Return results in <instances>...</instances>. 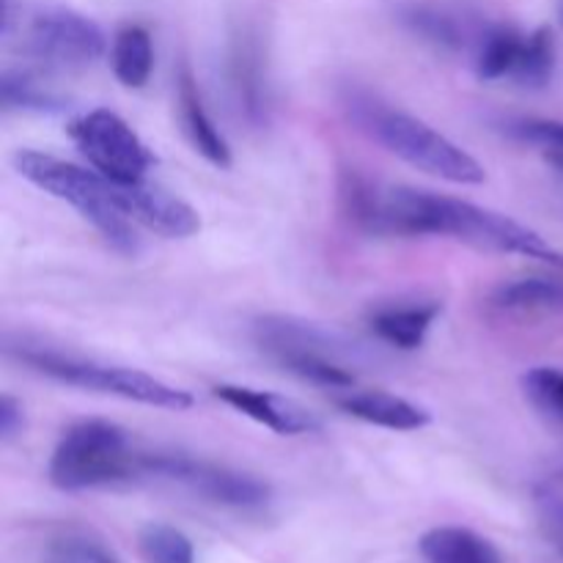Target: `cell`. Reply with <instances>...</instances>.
<instances>
[{"instance_id": "obj_1", "label": "cell", "mask_w": 563, "mask_h": 563, "mask_svg": "<svg viewBox=\"0 0 563 563\" xmlns=\"http://www.w3.org/2000/svg\"><path fill=\"white\" fill-rule=\"evenodd\" d=\"M344 214L377 236H451L489 253H515L563 269V253L542 234L506 214L462 198L416 187H383L366 176L346 170L341 176Z\"/></svg>"}, {"instance_id": "obj_2", "label": "cell", "mask_w": 563, "mask_h": 563, "mask_svg": "<svg viewBox=\"0 0 563 563\" xmlns=\"http://www.w3.org/2000/svg\"><path fill=\"white\" fill-rule=\"evenodd\" d=\"M346 108L366 135H372L379 146H385L412 168L454 181V185H482L487 179L476 157H471L465 148L456 146L427 121L405 110L388 108L368 93H352Z\"/></svg>"}, {"instance_id": "obj_3", "label": "cell", "mask_w": 563, "mask_h": 563, "mask_svg": "<svg viewBox=\"0 0 563 563\" xmlns=\"http://www.w3.org/2000/svg\"><path fill=\"white\" fill-rule=\"evenodd\" d=\"M14 165L22 179L36 185L47 196L75 207L115 251H137V236L135 229H132L135 220L126 214L115 181L104 179L99 170H86L80 165L53 157V154L33 152V148L16 152Z\"/></svg>"}, {"instance_id": "obj_4", "label": "cell", "mask_w": 563, "mask_h": 563, "mask_svg": "<svg viewBox=\"0 0 563 563\" xmlns=\"http://www.w3.org/2000/svg\"><path fill=\"white\" fill-rule=\"evenodd\" d=\"M146 451L110 421H77L58 440L49 460V482L66 493L141 482Z\"/></svg>"}, {"instance_id": "obj_5", "label": "cell", "mask_w": 563, "mask_h": 563, "mask_svg": "<svg viewBox=\"0 0 563 563\" xmlns=\"http://www.w3.org/2000/svg\"><path fill=\"white\" fill-rule=\"evenodd\" d=\"M5 352L14 355L16 361L25 363L33 372L55 379V383L75 385V388L93 390V394L119 396V399L137 401L146 407H163V410L185 412L192 407V396L187 390L174 388L163 379L143 374L137 368L108 366L99 361H86V357L66 355V352L47 350V346L5 344Z\"/></svg>"}, {"instance_id": "obj_6", "label": "cell", "mask_w": 563, "mask_h": 563, "mask_svg": "<svg viewBox=\"0 0 563 563\" xmlns=\"http://www.w3.org/2000/svg\"><path fill=\"white\" fill-rule=\"evenodd\" d=\"M256 344L286 372L328 390L355 388V372L335 335L311 322L289 317H264L256 322Z\"/></svg>"}, {"instance_id": "obj_7", "label": "cell", "mask_w": 563, "mask_h": 563, "mask_svg": "<svg viewBox=\"0 0 563 563\" xmlns=\"http://www.w3.org/2000/svg\"><path fill=\"white\" fill-rule=\"evenodd\" d=\"M143 478L174 482L209 504L240 511L264 509L273 495L267 484L247 473L231 471V467L214 465V462L192 460L187 454H163V451H154V454L146 451Z\"/></svg>"}, {"instance_id": "obj_8", "label": "cell", "mask_w": 563, "mask_h": 563, "mask_svg": "<svg viewBox=\"0 0 563 563\" xmlns=\"http://www.w3.org/2000/svg\"><path fill=\"white\" fill-rule=\"evenodd\" d=\"M69 137L82 157L115 185L146 181L154 154L121 115L110 110H91L69 124Z\"/></svg>"}, {"instance_id": "obj_9", "label": "cell", "mask_w": 563, "mask_h": 563, "mask_svg": "<svg viewBox=\"0 0 563 563\" xmlns=\"http://www.w3.org/2000/svg\"><path fill=\"white\" fill-rule=\"evenodd\" d=\"M25 49L53 69H86L102 58L104 33L80 11L42 5L25 25Z\"/></svg>"}, {"instance_id": "obj_10", "label": "cell", "mask_w": 563, "mask_h": 563, "mask_svg": "<svg viewBox=\"0 0 563 563\" xmlns=\"http://www.w3.org/2000/svg\"><path fill=\"white\" fill-rule=\"evenodd\" d=\"M225 80H229L231 97L240 108L242 119L253 126L267 124L269 119V80L267 64H264L262 44L253 33L242 31L231 38L225 53Z\"/></svg>"}, {"instance_id": "obj_11", "label": "cell", "mask_w": 563, "mask_h": 563, "mask_svg": "<svg viewBox=\"0 0 563 563\" xmlns=\"http://www.w3.org/2000/svg\"><path fill=\"white\" fill-rule=\"evenodd\" d=\"M119 192L126 214L135 223L152 229L154 234L168 236V240H187L201 231V218L196 209L181 198L170 196L163 187L137 181V185H119Z\"/></svg>"}, {"instance_id": "obj_12", "label": "cell", "mask_w": 563, "mask_h": 563, "mask_svg": "<svg viewBox=\"0 0 563 563\" xmlns=\"http://www.w3.org/2000/svg\"><path fill=\"white\" fill-rule=\"evenodd\" d=\"M214 399L234 407L236 412L247 416L251 421L262 423V427L273 429L275 434H284V438L311 434L319 429V421L313 418V412H308L306 407L286 399V396L269 394V390L245 388V385H218L214 388Z\"/></svg>"}, {"instance_id": "obj_13", "label": "cell", "mask_w": 563, "mask_h": 563, "mask_svg": "<svg viewBox=\"0 0 563 563\" xmlns=\"http://www.w3.org/2000/svg\"><path fill=\"white\" fill-rule=\"evenodd\" d=\"M176 102H179L181 126H185L192 148H196L207 163H212L214 168H231L229 143H225V137L220 135V130L214 126L212 115L203 108L201 91H198V82L187 64H181L179 71H176Z\"/></svg>"}, {"instance_id": "obj_14", "label": "cell", "mask_w": 563, "mask_h": 563, "mask_svg": "<svg viewBox=\"0 0 563 563\" xmlns=\"http://www.w3.org/2000/svg\"><path fill=\"white\" fill-rule=\"evenodd\" d=\"M335 405L346 412V416L357 418V421L374 423V427L394 429V432H418V429L429 427L432 416L423 407L412 405V401L401 399V396L388 394V390H344V396L335 399Z\"/></svg>"}, {"instance_id": "obj_15", "label": "cell", "mask_w": 563, "mask_h": 563, "mask_svg": "<svg viewBox=\"0 0 563 563\" xmlns=\"http://www.w3.org/2000/svg\"><path fill=\"white\" fill-rule=\"evenodd\" d=\"M440 302H405V306H383L372 311L368 324L385 344L401 352L421 350L429 330L440 317Z\"/></svg>"}, {"instance_id": "obj_16", "label": "cell", "mask_w": 563, "mask_h": 563, "mask_svg": "<svg viewBox=\"0 0 563 563\" xmlns=\"http://www.w3.org/2000/svg\"><path fill=\"white\" fill-rule=\"evenodd\" d=\"M493 306L498 311L517 313V317H544V313L563 311V280L533 275L517 278L498 286L493 295Z\"/></svg>"}, {"instance_id": "obj_17", "label": "cell", "mask_w": 563, "mask_h": 563, "mask_svg": "<svg viewBox=\"0 0 563 563\" xmlns=\"http://www.w3.org/2000/svg\"><path fill=\"white\" fill-rule=\"evenodd\" d=\"M427 563H500L498 550L467 528H434L421 539Z\"/></svg>"}, {"instance_id": "obj_18", "label": "cell", "mask_w": 563, "mask_h": 563, "mask_svg": "<svg viewBox=\"0 0 563 563\" xmlns=\"http://www.w3.org/2000/svg\"><path fill=\"white\" fill-rule=\"evenodd\" d=\"M113 71L124 88H143L152 77L154 47L146 27L126 25L113 38Z\"/></svg>"}, {"instance_id": "obj_19", "label": "cell", "mask_w": 563, "mask_h": 563, "mask_svg": "<svg viewBox=\"0 0 563 563\" xmlns=\"http://www.w3.org/2000/svg\"><path fill=\"white\" fill-rule=\"evenodd\" d=\"M522 44H526V33H520L511 25H493L484 31L478 38L476 53V71L482 80H504L511 77L520 60Z\"/></svg>"}, {"instance_id": "obj_20", "label": "cell", "mask_w": 563, "mask_h": 563, "mask_svg": "<svg viewBox=\"0 0 563 563\" xmlns=\"http://www.w3.org/2000/svg\"><path fill=\"white\" fill-rule=\"evenodd\" d=\"M0 102L5 110H27V113H60L66 99L49 91L27 71L5 69L0 75Z\"/></svg>"}, {"instance_id": "obj_21", "label": "cell", "mask_w": 563, "mask_h": 563, "mask_svg": "<svg viewBox=\"0 0 563 563\" xmlns=\"http://www.w3.org/2000/svg\"><path fill=\"white\" fill-rule=\"evenodd\" d=\"M555 71V42L553 33L548 27H539V31L526 33V44H522L520 60H517V69L511 75V80H517L526 88H542L553 80Z\"/></svg>"}, {"instance_id": "obj_22", "label": "cell", "mask_w": 563, "mask_h": 563, "mask_svg": "<svg viewBox=\"0 0 563 563\" xmlns=\"http://www.w3.org/2000/svg\"><path fill=\"white\" fill-rule=\"evenodd\" d=\"M137 550L146 563H196L192 542L181 531L170 526H152L137 533Z\"/></svg>"}, {"instance_id": "obj_23", "label": "cell", "mask_w": 563, "mask_h": 563, "mask_svg": "<svg viewBox=\"0 0 563 563\" xmlns=\"http://www.w3.org/2000/svg\"><path fill=\"white\" fill-rule=\"evenodd\" d=\"M405 22L410 31H416L418 36H423L427 42L438 44L443 49H456L465 44V31L460 27V22L451 14L438 9H429V5H412L407 9Z\"/></svg>"}, {"instance_id": "obj_24", "label": "cell", "mask_w": 563, "mask_h": 563, "mask_svg": "<svg viewBox=\"0 0 563 563\" xmlns=\"http://www.w3.org/2000/svg\"><path fill=\"white\" fill-rule=\"evenodd\" d=\"M517 141L537 148L550 165L563 170V121L553 119H520L509 126Z\"/></svg>"}, {"instance_id": "obj_25", "label": "cell", "mask_w": 563, "mask_h": 563, "mask_svg": "<svg viewBox=\"0 0 563 563\" xmlns=\"http://www.w3.org/2000/svg\"><path fill=\"white\" fill-rule=\"evenodd\" d=\"M526 396L537 410L563 423V368L539 366L522 377Z\"/></svg>"}, {"instance_id": "obj_26", "label": "cell", "mask_w": 563, "mask_h": 563, "mask_svg": "<svg viewBox=\"0 0 563 563\" xmlns=\"http://www.w3.org/2000/svg\"><path fill=\"white\" fill-rule=\"evenodd\" d=\"M537 515L544 537H548L550 544L563 555V495L553 493V489H539Z\"/></svg>"}, {"instance_id": "obj_27", "label": "cell", "mask_w": 563, "mask_h": 563, "mask_svg": "<svg viewBox=\"0 0 563 563\" xmlns=\"http://www.w3.org/2000/svg\"><path fill=\"white\" fill-rule=\"evenodd\" d=\"M53 559L55 563H115L102 544L82 537L60 539L53 550Z\"/></svg>"}, {"instance_id": "obj_28", "label": "cell", "mask_w": 563, "mask_h": 563, "mask_svg": "<svg viewBox=\"0 0 563 563\" xmlns=\"http://www.w3.org/2000/svg\"><path fill=\"white\" fill-rule=\"evenodd\" d=\"M22 427H25L22 405L14 399V396L3 394V399H0V438H3V443L14 440L16 434L22 432Z\"/></svg>"}, {"instance_id": "obj_29", "label": "cell", "mask_w": 563, "mask_h": 563, "mask_svg": "<svg viewBox=\"0 0 563 563\" xmlns=\"http://www.w3.org/2000/svg\"><path fill=\"white\" fill-rule=\"evenodd\" d=\"M561 478H563V471H561Z\"/></svg>"}]
</instances>
